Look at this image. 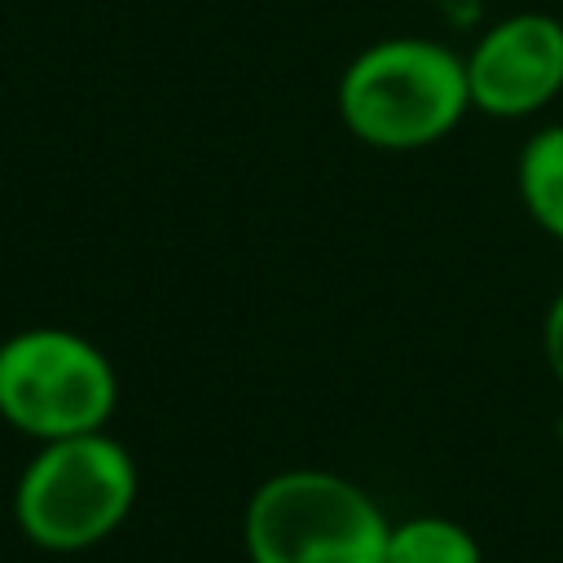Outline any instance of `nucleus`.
<instances>
[{
    "label": "nucleus",
    "instance_id": "1",
    "mask_svg": "<svg viewBox=\"0 0 563 563\" xmlns=\"http://www.w3.org/2000/svg\"><path fill=\"white\" fill-rule=\"evenodd\" d=\"M471 110L466 62L440 40L391 35L365 44L339 79L347 132L374 150H422Z\"/></svg>",
    "mask_w": 563,
    "mask_h": 563
},
{
    "label": "nucleus",
    "instance_id": "7",
    "mask_svg": "<svg viewBox=\"0 0 563 563\" xmlns=\"http://www.w3.org/2000/svg\"><path fill=\"white\" fill-rule=\"evenodd\" d=\"M383 563H484V545L457 519L409 515L387 528Z\"/></svg>",
    "mask_w": 563,
    "mask_h": 563
},
{
    "label": "nucleus",
    "instance_id": "10",
    "mask_svg": "<svg viewBox=\"0 0 563 563\" xmlns=\"http://www.w3.org/2000/svg\"><path fill=\"white\" fill-rule=\"evenodd\" d=\"M0 563H4V559H0Z\"/></svg>",
    "mask_w": 563,
    "mask_h": 563
},
{
    "label": "nucleus",
    "instance_id": "9",
    "mask_svg": "<svg viewBox=\"0 0 563 563\" xmlns=\"http://www.w3.org/2000/svg\"><path fill=\"white\" fill-rule=\"evenodd\" d=\"M559 444H563V422H559Z\"/></svg>",
    "mask_w": 563,
    "mask_h": 563
},
{
    "label": "nucleus",
    "instance_id": "8",
    "mask_svg": "<svg viewBox=\"0 0 563 563\" xmlns=\"http://www.w3.org/2000/svg\"><path fill=\"white\" fill-rule=\"evenodd\" d=\"M541 347H545V365H550V374H554L559 387H563V290H559V299H554L550 312H545Z\"/></svg>",
    "mask_w": 563,
    "mask_h": 563
},
{
    "label": "nucleus",
    "instance_id": "5",
    "mask_svg": "<svg viewBox=\"0 0 563 563\" xmlns=\"http://www.w3.org/2000/svg\"><path fill=\"white\" fill-rule=\"evenodd\" d=\"M471 110L528 119L563 92V22L541 9L497 18L466 53Z\"/></svg>",
    "mask_w": 563,
    "mask_h": 563
},
{
    "label": "nucleus",
    "instance_id": "2",
    "mask_svg": "<svg viewBox=\"0 0 563 563\" xmlns=\"http://www.w3.org/2000/svg\"><path fill=\"white\" fill-rule=\"evenodd\" d=\"M136 506V462L106 431L40 440L13 484L18 532L48 554L101 545Z\"/></svg>",
    "mask_w": 563,
    "mask_h": 563
},
{
    "label": "nucleus",
    "instance_id": "3",
    "mask_svg": "<svg viewBox=\"0 0 563 563\" xmlns=\"http://www.w3.org/2000/svg\"><path fill=\"white\" fill-rule=\"evenodd\" d=\"M387 528L369 488L321 466L268 475L242 510L251 563H383Z\"/></svg>",
    "mask_w": 563,
    "mask_h": 563
},
{
    "label": "nucleus",
    "instance_id": "6",
    "mask_svg": "<svg viewBox=\"0 0 563 563\" xmlns=\"http://www.w3.org/2000/svg\"><path fill=\"white\" fill-rule=\"evenodd\" d=\"M515 185L532 224L563 242V123H545L519 145Z\"/></svg>",
    "mask_w": 563,
    "mask_h": 563
},
{
    "label": "nucleus",
    "instance_id": "4",
    "mask_svg": "<svg viewBox=\"0 0 563 563\" xmlns=\"http://www.w3.org/2000/svg\"><path fill=\"white\" fill-rule=\"evenodd\" d=\"M119 378L106 352L62 325H31L0 339V418L31 440L106 431Z\"/></svg>",
    "mask_w": 563,
    "mask_h": 563
}]
</instances>
